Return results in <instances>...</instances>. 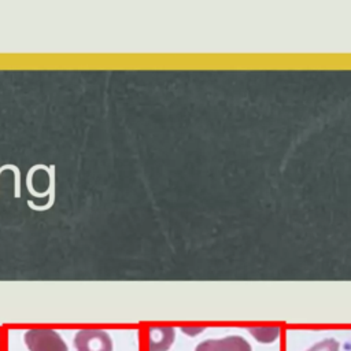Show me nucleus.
Masks as SVG:
<instances>
[{
  "instance_id": "obj_5",
  "label": "nucleus",
  "mask_w": 351,
  "mask_h": 351,
  "mask_svg": "<svg viewBox=\"0 0 351 351\" xmlns=\"http://www.w3.org/2000/svg\"><path fill=\"white\" fill-rule=\"evenodd\" d=\"M248 332L261 343H273L280 336L278 328H250Z\"/></svg>"
},
{
  "instance_id": "obj_1",
  "label": "nucleus",
  "mask_w": 351,
  "mask_h": 351,
  "mask_svg": "<svg viewBox=\"0 0 351 351\" xmlns=\"http://www.w3.org/2000/svg\"><path fill=\"white\" fill-rule=\"evenodd\" d=\"M23 340L29 351H69L62 336L53 329H29Z\"/></svg>"
},
{
  "instance_id": "obj_6",
  "label": "nucleus",
  "mask_w": 351,
  "mask_h": 351,
  "mask_svg": "<svg viewBox=\"0 0 351 351\" xmlns=\"http://www.w3.org/2000/svg\"><path fill=\"white\" fill-rule=\"evenodd\" d=\"M339 348H340L339 341L333 337H329V339H325V340H321V341L315 343L314 346H311L306 351H339Z\"/></svg>"
},
{
  "instance_id": "obj_4",
  "label": "nucleus",
  "mask_w": 351,
  "mask_h": 351,
  "mask_svg": "<svg viewBox=\"0 0 351 351\" xmlns=\"http://www.w3.org/2000/svg\"><path fill=\"white\" fill-rule=\"evenodd\" d=\"M176 339L173 328H149L148 329V347L149 351H167Z\"/></svg>"
},
{
  "instance_id": "obj_3",
  "label": "nucleus",
  "mask_w": 351,
  "mask_h": 351,
  "mask_svg": "<svg viewBox=\"0 0 351 351\" xmlns=\"http://www.w3.org/2000/svg\"><path fill=\"white\" fill-rule=\"evenodd\" d=\"M195 351H252V348L244 337L232 335L221 339H207L199 343Z\"/></svg>"
},
{
  "instance_id": "obj_2",
  "label": "nucleus",
  "mask_w": 351,
  "mask_h": 351,
  "mask_svg": "<svg viewBox=\"0 0 351 351\" xmlns=\"http://www.w3.org/2000/svg\"><path fill=\"white\" fill-rule=\"evenodd\" d=\"M75 351H112L111 336L101 329H81L74 335Z\"/></svg>"
}]
</instances>
